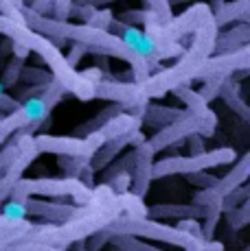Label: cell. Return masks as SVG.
Here are the masks:
<instances>
[{
    "mask_svg": "<svg viewBox=\"0 0 250 251\" xmlns=\"http://www.w3.org/2000/svg\"><path fill=\"white\" fill-rule=\"evenodd\" d=\"M37 153H53V155L60 157H84L90 162V157L97 153V149L88 142L86 138H57L49 136V133H40V136H33Z\"/></svg>",
    "mask_w": 250,
    "mask_h": 251,
    "instance_id": "10",
    "label": "cell"
},
{
    "mask_svg": "<svg viewBox=\"0 0 250 251\" xmlns=\"http://www.w3.org/2000/svg\"><path fill=\"white\" fill-rule=\"evenodd\" d=\"M215 125H218V118H215L213 112L209 116L189 114L187 118L178 120V123H171V125H167V127L158 129L147 142H150V147L154 149V153H158V151H162V149L182 142V140H187L189 136H193V133H198L202 138H211L215 133Z\"/></svg>",
    "mask_w": 250,
    "mask_h": 251,
    "instance_id": "6",
    "label": "cell"
},
{
    "mask_svg": "<svg viewBox=\"0 0 250 251\" xmlns=\"http://www.w3.org/2000/svg\"><path fill=\"white\" fill-rule=\"evenodd\" d=\"M141 120L134 118L132 114L127 112H121L119 116H114L112 120H108V123L103 125L101 129H97V131L103 136V140L108 142V140H114L119 136H125V133H132V131H138L141 129Z\"/></svg>",
    "mask_w": 250,
    "mask_h": 251,
    "instance_id": "21",
    "label": "cell"
},
{
    "mask_svg": "<svg viewBox=\"0 0 250 251\" xmlns=\"http://www.w3.org/2000/svg\"><path fill=\"white\" fill-rule=\"evenodd\" d=\"M248 64H250V52H248V46H244L235 52L209 57L200 66V70L195 72V79L204 81L209 76H230L237 70H248Z\"/></svg>",
    "mask_w": 250,
    "mask_h": 251,
    "instance_id": "12",
    "label": "cell"
},
{
    "mask_svg": "<svg viewBox=\"0 0 250 251\" xmlns=\"http://www.w3.org/2000/svg\"><path fill=\"white\" fill-rule=\"evenodd\" d=\"M29 129V120L25 112H22V107H18L16 112L7 114L2 120H0V144H4L9 140V136H13V133L18 131H25Z\"/></svg>",
    "mask_w": 250,
    "mask_h": 251,
    "instance_id": "24",
    "label": "cell"
},
{
    "mask_svg": "<svg viewBox=\"0 0 250 251\" xmlns=\"http://www.w3.org/2000/svg\"><path fill=\"white\" fill-rule=\"evenodd\" d=\"M105 31H108L110 35L119 37V40L127 46L129 52H134L136 57L145 59L147 64H150V70L158 64L156 44H154V40L147 35L145 31H141V28H136V26H129V24L119 22L117 18H112V22L108 24V28H105Z\"/></svg>",
    "mask_w": 250,
    "mask_h": 251,
    "instance_id": "9",
    "label": "cell"
},
{
    "mask_svg": "<svg viewBox=\"0 0 250 251\" xmlns=\"http://www.w3.org/2000/svg\"><path fill=\"white\" fill-rule=\"evenodd\" d=\"M70 7H73V0H53V9H55V18H53V20L68 22Z\"/></svg>",
    "mask_w": 250,
    "mask_h": 251,
    "instance_id": "44",
    "label": "cell"
},
{
    "mask_svg": "<svg viewBox=\"0 0 250 251\" xmlns=\"http://www.w3.org/2000/svg\"><path fill=\"white\" fill-rule=\"evenodd\" d=\"M248 0H233V2H224L218 11L213 13V22L218 28H224L233 22L248 24Z\"/></svg>",
    "mask_w": 250,
    "mask_h": 251,
    "instance_id": "20",
    "label": "cell"
},
{
    "mask_svg": "<svg viewBox=\"0 0 250 251\" xmlns=\"http://www.w3.org/2000/svg\"><path fill=\"white\" fill-rule=\"evenodd\" d=\"M31 225H33V223L25 221V223L2 227V229H0V249L7 247V245L18 243V240H27V234H29V229H31Z\"/></svg>",
    "mask_w": 250,
    "mask_h": 251,
    "instance_id": "27",
    "label": "cell"
},
{
    "mask_svg": "<svg viewBox=\"0 0 250 251\" xmlns=\"http://www.w3.org/2000/svg\"><path fill=\"white\" fill-rule=\"evenodd\" d=\"M141 142H145V133H141V129H138V131H132V133H125V136H119L114 140H108V142L90 157V162H88L90 171L93 173L103 171L110 162L117 160L119 153H121L125 147H138Z\"/></svg>",
    "mask_w": 250,
    "mask_h": 251,
    "instance_id": "15",
    "label": "cell"
},
{
    "mask_svg": "<svg viewBox=\"0 0 250 251\" xmlns=\"http://www.w3.org/2000/svg\"><path fill=\"white\" fill-rule=\"evenodd\" d=\"M22 68H25V61H22V59H16V57H13V59L9 61L7 66H4V75H2V81H0V83H2L4 88H13V85L20 81Z\"/></svg>",
    "mask_w": 250,
    "mask_h": 251,
    "instance_id": "33",
    "label": "cell"
},
{
    "mask_svg": "<svg viewBox=\"0 0 250 251\" xmlns=\"http://www.w3.org/2000/svg\"><path fill=\"white\" fill-rule=\"evenodd\" d=\"M154 149L150 147V142H141L138 147H134V166H132V186H129V192L138 199L147 195L152 186V166H154Z\"/></svg>",
    "mask_w": 250,
    "mask_h": 251,
    "instance_id": "13",
    "label": "cell"
},
{
    "mask_svg": "<svg viewBox=\"0 0 250 251\" xmlns=\"http://www.w3.org/2000/svg\"><path fill=\"white\" fill-rule=\"evenodd\" d=\"M121 112H123V107H121V105H110V107L101 109V112L97 114V118L88 120V123H84V125H81V127H77V129H75V133H77L75 138H79V136H88V133L97 131V129H101L105 123H108V120H112L114 116H119Z\"/></svg>",
    "mask_w": 250,
    "mask_h": 251,
    "instance_id": "25",
    "label": "cell"
},
{
    "mask_svg": "<svg viewBox=\"0 0 250 251\" xmlns=\"http://www.w3.org/2000/svg\"><path fill=\"white\" fill-rule=\"evenodd\" d=\"M202 216H204V207H200L195 203H160V205H154L147 210V219H152V221H160V219H178V221L193 219V221H198Z\"/></svg>",
    "mask_w": 250,
    "mask_h": 251,
    "instance_id": "17",
    "label": "cell"
},
{
    "mask_svg": "<svg viewBox=\"0 0 250 251\" xmlns=\"http://www.w3.org/2000/svg\"><path fill=\"white\" fill-rule=\"evenodd\" d=\"M219 99H224V103L228 105V107L233 109V112H237L244 120H248V118H250V109H248L246 100H244L242 96H239V85H237V81H235V79L226 76L222 90H219Z\"/></svg>",
    "mask_w": 250,
    "mask_h": 251,
    "instance_id": "22",
    "label": "cell"
},
{
    "mask_svg": "<svg viewBox=\"0 0 250 251\" xmlns=\"http://www.w3.org/2000/svg\"><path fill=\"white\" fill-rule=\"evenodd\" d=\"M9 225H13V223H9V221L4 219L2 214H0V229H2V227H9Z\"/></svg>",
    "mask_w": 250,
    "mask_h": 251,
    "instance_id": "51",
    "label": "cell"
},
{
    "mask_svg": "<svg viewBox=\"0 0 250 251\" xmlns=\"http://www.w3.org/2000/svg\"><path fill=\"white\" fill-rule=\"evenodd\" d=\"M86 166H88V160H84V157H60V168L68 179H77Z\"/></svg>",
    "mask_w": 250,
    "mask_h": 251,
    "instance_id": "32",
    "label": "cell"
},
{
    "mask_svg": "<svg viewBox=\"0 0 250 251\" xmlns=\"http://www.w3.org/2000/svg\"><path fill=\"white\" fill-rule=\"evenodd\" d=\"M20 79L27 81V83H35V85H51L53 83L51 72H44L40 68H22Z\"/></svg>",
    "mask_w": 250,
    "mask_h": 251,
    "instance_id": "36",
    "label": "cell"
},
{
    "mask_svg": "<svg viewBox=\"0 0 250 251\" xmlns=\"http://www.w3.org/2000/svg\"><path fill=\"white\" fill-rule=\"evenodd\" d=\"M33 197H70L77 205H90L93 201V188L84 186L79 179H53V177H44V179H20L13 188L11 197L13 201H27Z\"/></svg>",
    "mask_w": 250,
    "mask_h": 251,
    "instance_id": "4",
    "label": "cell"
},
{
    "mask_svg": "<svg viewBox=\"0 0 250 251\" xmlns=\"http://www.w3.org/2000/svg\"><path fill=\"white\" fill-rule=\"evenodd\" d=\"M176 229L185 231V234L193 236V238H198V240H204V236H202V227H200V223H198V221H193V219H185V221H180V223L176 225ZM204 243H206V240H204Z\"/></svg>",
    "mask_w": 250,
    "mask_h": 251,
    "instance_id": "43",
    "label": "cell"
},
{
    "mask_svg": "<svg viewBox=\"0 0 250 251\" xmlns=\"http://www.w3.org/2000/svg\"><path fill=\"white\" fill-rule=\"evenodd\" d=\"M97 11L94 7H88V4H77V2H73V7H70V13L73 16H77L79 20H84V24L93 18V13Z\"/></svg>",
    "mask_w": 250,
    "mask_h": 251,
    "instance_id": "46",
    "label": "cell"
},
{
    "mask_svg": "<svg viewBox=\"0 0 250 251\" xmlns=\"http://www.w3.org/2000/svg\"><path fill=\"white\" fill-rule=\"evenodd\" d=\"M191 112L187 109H178V107H162V105H147L145 112L141 116V123L150 125V127H167L171 123L187 118Z\"/></svg>",
    "mask_w": 250,
    "mask_h": 251,
    "instance_id": "19",
    "label": "cell"
},
{
    "mask_svg": "<svg viewBox=\"0 0 250 251\" xmlns=\"http://www.w3.org/2000/svg\"><path fill=\"white\" fill-rule=\"evenodd\" d=\"M250 42V26L248 24H237V26L224 31L222 35L215 37L213 42V52L215 55H226V52H235L239 48L248 46Z\"/></svg>",
    "mask_w": 250,
    "mask_h": 251,
    "instance_id": "18",
    "label": "cell"
},
{
    "mask_svg": "<svg viewBox=\"0 0 250 251\" xmlns=\"http://www.w3.org/2000/svg\"><path fill=\"white\" fill-rule=\"evenodd\" d=\"M182 103L187 105V112L195 114V116H209L211 109H209V103L198 94L195 90H191L189 85H178V88L171 90Z\"/></svg>",
    "mask_w": 250,
    "mask_h": 251,
    "instance_id": "23",
    "label": "cell"
},
{
    "mask_svg": "<svg viewBox=\"0 0 250 251\" xmlns=\"http://www.w3.org/2000/svg\"><path fill=\"white\" fill-rule=\"evenodd\" d=\"M11 50H13V57H16V59H22V61H25L27 57H29V52H31L27 46L16 44V42H11Z\"/></svg>",
    "mask_w": 250,
    "mask_h": 251,
    "instance_id": "48",
    "label": "cell"
},
{
    "mask_svg": "<svg viewBox=\"0 0 250 251\" xmlns=\"http://www.w3.org/2000/svg\"><path fill=\"white\" fill-rule=\"evenodd\" d=\"M209 18H213L209 4L198 2L195 7H191L187 13H182L180 18H171L169 22L160 24V33L167 37V40L178 42L182 35H187V33H193L195 28H198L204 20H209Z\"/></svg>",
    "mask_w": 250,
    "mask_h": 251,
    "instance_id": "14",
    "label": "cell"
},
{
    "mask_svg": "<svg viewBox=\"0 0 250 251\" xmlns=\"http://www.w3.org/2000/svg\"><path fill=\"white\" fill-rule=\"evenodd\" d=\"M224 81H226V76H209V79H204V85H202V90L198 94L206 103H211L215 96H219V90H222Z\"/></svg>",
    "mask_w": 250,
    "mask_h": 251,
    "instance_id": "35",
    "label": "cell"
},
{
    "mask_svg": "<svg viewBox=\"0 0 250 251\" xmlns=\"http://www.w3.org/2000/svg\"><path fill=\"white\" fill-rule=\"evenodd\" d=\"M218 31L219 28L215 26L213 18L202 22L193 31L195 33L193 42H191V46L180 55L178 64L162 70V72H158V75H150V79L141 85L143 94H145L147 99H152V96H160V94H165V92H171L174 88H178V85H189L191 79H195V72L200 70V66L204 64L211 57V52H213V42H215V37H218Z\"/></svg>",
    "mask_w": 250,
    "mask_h": 251,
    "instance_id": "1",
    "label": "cell"
},
{
    "mask_svg": "<svg viewBox=\"0 0 250 251\" xmlns=\"http://www.w3.org/2000/svg\"><path fill=\"white\" fill-rule=\"evenodd\" d=\"M235 160H237V151L228 147L213 149V151H204L189 157H165L160 162H154L152 179H162L169 175H193V173L209 171L215 166H228Z\"/></svg>",
    "mask_w": 250,
    "mask_h": 251,
    "instance_id": "5",
    "label": "cell"
},
{
    "mask_svg": "<svg viewBox=\"0 0 250 251\" xmlns=\"http://www.w3.org/2000/svg\"><path fill=\"white\" fill-rule=\"evenodd\" d=\"M75 251H88L84 245V240H81V243H75Z\"/></svg>",
    "mask_w": 250,
    "mask_h": 251,
    "instance_id": "53",
    "label": "cell"
},
{
    "mask_svg": "<svg viewBox=\"0 0 250 251\" xmlns=\"http://www.w3.org/2000/svg\"><path fill=\"white\" fill-rule=\"evenodd\" d=\"M0 251H64V249L49 247V245L35 243V240H18V243L7 245V247H2Z\"/></svg>",
    "mask_w": 250,
    "mask_h": 251,
    "instance_id": "37",
    "label": "cell"
},
{
    "mask_svg": "<svg viewBox=\"0 0 250 251\" xmlns=\"http://www.w3.org/2000/svg\"><path fill=\"white\" fill-rule=\"evenodd\" d=\"M29 50H35L37 55L44 59V64H49L53 81L60 83L66 92L75 94L77 99H81V100L94 99V88H97V85L90 83V81H86L84 76H81V72L70 68V66L66 64L62 50L53 44L51 40H46V37H42V35L35 33V40H33V44H31Z\"/></svg>",
    "mask_w": 250,
    "mask_h": 251,
    "instance_id": "3",
    "label": "cell"
},
{
    "mask_svg": "<svg viewBox=\"0 0 250 251\" xmlns=\"http://www.w3.org/2000/svg\"><path fill=\"white\" fill-rule=\"evenodd\" d=\"M248 197H250V190L246 183H244V186H239L237 190H233L228 197L222 199V212H228V210H233V207H239L242 203H246Z\"/></svg>",
    "mask_w": 250,
    "mask_h": 251,
    "instance_id": "34",
    "label": "cell"
},
{
    "mask_svg": "<svg viewBox=\"0 0 250 251\" xmlns=\"http://www.w3.org/2000/svg\"><path fill=\"white\" fill-rule=\"evenodd\" d=\"M112 251H121V249H117V247H112Z\"/></svg>",
    "mask_w": 250,
    "mask_h": 251,
    "instance_id": "55",
    "label": "cell"
},
{
    "mask_svg": "<svg viewBox=\"0 0 250 251\" xmlns=\"http://www.w3.org/2000/svg\"><path fill=\"white\" fill-rule=\"evenodd\" d=\"M226 214V219H228V225H230V229H242V227H246L248 225V221H250V203L246 201V203H242V207H233V210H228V212H224Z\"/></svg>",
    "mask_w": 250,
    "mask_h": 251,
    "instance_id": "30",
    "label": "cell"
},
{
    "mask_svg": "<svg viewBox=\"0 0 250 251\" xmlns=\"http://www.w3.org/2000/svg\"><path fill=\"white\" fill-rule=\"evenodd\" d=\"M16 153H18V144H16V140H13L11 144H7V147H4L2 151H0V173H2L4 168H7L9 164L13 162Z\"/></svg>",
    "mask_w": 250,
    "mask_h": 251,
    "instance_id": "45",
    "label": "cell"
},
{
    "mask_svg": "<svg viewBox=\"0 0 250 251\" xmlns=\"http://www.w3.org/2000/svg\"><path fill=\"white\" fill-rule=\"evenodd\" d=\"M25 207L29 216H40L44 221H51V225L57 223L62 225L81 212V207H75L70 203H51V201H37V199H27Z\"/></svg>",
    "mask_w": 250,
    "mask_h": 251,
    "instance_id": "16",
    "label": "cell"
},
{
    "mask_svg": "<svg viewBox=\"0 0 250 251\" xmlns=\"http://www.w3.org/2000/svg\"><path fill=\"white\" fill-rule=\"evenodd\" d=\"M112 22V13L110 11H105V9H97V11L93 13V18H90L88 22V26H93V28H99V31H105V28H108V24Z\"/></svg>",
    "mask_w": 250,
    "mask_h": 251,
    "instance_id": "42",
    "label": "cell"
},
{
    "mask_svg": "<svg viewBox=\"0 0 250 251\" xmlns=\"http://www.w3.org/2000/svg\"><path fill=\"white\" fill-rule=\"evenodd\" d=\"M110 236H134V238H147L156 240V243H167L180 247L182 251H202L204 249V240H198L193 236L185 234V231L176 229V225H165L160 221H152L147 216L143 219H127V216H119L114 219L108 227H103Z\"/></svg>",
    "mask_w": 250,
    "mask_h": 251,
    "instance_id": "2",
    "label": "cell"
},
{
    "mask_svg": "<svg viewBox=\"0 0 250 251\" xmlns=\"http://www.w3.org/2000/svg\"><path fill=\"white\" fill-rule=\"evenodd\" d=\"M187 179H189L191 183H193V186H198V188H202V190H206V188L215 186L219 177L209 175V173H206V171H202V173H193V175H187Z\"/></svg>",
    "mask_w": 250,
    "mask_h": 251,
    "instance_id": "41",
    "label": "cell"
},
{
    "mask_svg": "<svg viewBox=\"0 0 250 251\" xmlns=\"http://www.w3.org/2000/svg\"><path fill=\"white\" fill-rule=\"evenodd\" d=\"M147 4H150V9L154 11V16L160 20V24L169 22L171 18H174V13H171V7L167 0H147Z\"/></svg>",
    "mask_w": 250,
    "mask_h": 251,
    "instance_id": "38",
    "label": "cell"
},
{
    "mask_svg": "<svg viewBox=\"0 0 250 251\" xmlns=\"http://www.w3.org/2000/svg\"><path fill=\"white\" fill-rule=\"evenodd\" d=\"M222 201H215V203H209L204 205V225H200L202 227V236H204V240L209 243V240H213V234H215V227H218L219 219H222Z\"/></svg>",
    "mask_w": 250,
    "mask_h": 251,
    "instance_id": "26",
    "label": "cell"
},
{
    "mask_svg": "<svg viewBox=\"0 0 250 251\" xmlns=\"http://www.w3.org/2000/svg\"><path fill=\"white\" fill-rule=\"evenodd\" d=\"M110 245L121 251H162V249L154 247V245L143 243L141 238H134V236H114V238L110 240Z\"/></svg>",
    "mask_w": 250,
    "mask_h": 251,
    "instance_id": "28",
    "label": "cell"
},
{
    "mask_svg": "<svg viewBox=\"0 0 250 251\" xmlns=\"http://www.w3.org/2000/svg\"><path fill=\"white\" fill-rule=\"evenodd\" d=\"M169 2V7H174V4H182V2H193V0H167Z\"/></svg>",
    "mask_w": 250,
    "mask_h": 251,
    "instance_id": "52",
    "label": "cell"
},
{
    "mask_svg": "<svg viewBox=\"0 0 250 251\" xmlns=\"http://www.w3.org/2000/svg\"><path fill=\"white\" fill-rule=\"evenodd\" d=\"M16 144H18L16 157H13V162L0 173V207H2V203L9 199V197H11L16 183L22 179V173H25L27 168L31 166V162L40 155L35 149V142H33V136H29L25 131H18Z\"/></svg>",
    "mask_w": 250,
    "mask_h": 251,
    "instance_id": "7",
    "label": "cell"
},
{
    "mask_svg": "<svg viewBox=\"0 0 250 251\" xmlns=\"http://www.w3.org/2000/svg\"><path fill=\"white\" fill-rule=\"evenodd\" d=\"M94 99L112 100L114 105H121L129 112L147 105V96L143 94L141 85H136L134 81H99L94 88Z\"/></svg>",
    "mask_w": 250,
    "mask_h": 251,
    "instance_id": "11",
    "label": "cell"
},
{
    "mask_svg": "<svg viewBox=\"0 0 250 251\" xmlns=\"http://www.w3.org/2000/svg\"><path fill=\"white\" fill-rule=\"evenodd\" d=\"M0 214L4 216V219L9 221V223L18 225V223H25L27 221V207H25V201H13L9 199L7 203H2V210H0Z\"/></svg>",
    "mask_w": 250,
    "mask_h": 251,
    "instance_id": "29",
    "label": "cell"
},
{
    "mask_svg": "<svg viewBox=\"0 0 250 251\" xmlns=\"http://www.w3.org/2000/svg\"><path fill=\"white\" fill-rule=\"evenodd\" d=\"M202 251H224V247H222V243H215V240H209V243L204 245V249Z\"/></svg>",
    "mask_w": 250,
    "mask_h": 251,
    "instance_id": "50",
    "label": "cell"
},
{
    "mask_svg": "<svg viewBox=\"0 0 250 251\" xmlns=\"http://www.w3.org/2000/svg\"><path fill=\"white\" fill-rule=\"evenodd\" d=\"M110 2H117V0H77V4H88V7H94V9L105 7Z\"/></svg>",
    "mask_w": 250,
    "mask_h": 251,
    "instance_id": "49",
    "label": "cell"
},
{
    "mask_svg": "<svg viewBox=\"0 0 250 251\" xmlns=\"http://www.w3.org/2000/svg\"><path fill=\"white\" fill-rule=\"evenodd\" d=\"M248 175H250V153H244V155L239 157V162L228 171V175L222 177V179H218L215 186L206 188V190H202L195 195L193 203L204 207L209 203H215V201H222L224 197H228L233 190H237L239 186H244L248 179Z\"/></svg>",
    "mask_w": 250,
    "mask_h": 251,
    "instance_id": "8",
    "label": "cell"
},
{
    "mask_svg": "<svg viewBox=\"0 0 250 251\" xmlns=\"http://www.w3.org/2000/svg\"><path fill=\"white\" fill-rule=\"evenodd\" d=\"M189 140V147H191V155H198V153H204V138L198 136V133H193V136L187 138Z\"/></svg>",
    "mask_w": 250,
    "mask_h": 251,
    "instance_id": "47",
    "label": "cell"
},
{
    "mask_svg": "<svg viewBox=\"0 0 250 251\" xmlns=\"http://www.w3.org/2000/svg\"><path fill=\"white\" fill-rule=\"evenodd\" d=\"M2 94H4V85L0 83V96H2Z\"/></svg>",
    "mask_w": 250,
    "mask_h": 251,
    "instance_id": "54",
    "label": "cell"
},
{
    "mask_svg": "<svg viewBox=\"0 0 250 251\" xmlns=\"http://www.w3.org/2000/svg\"><path fill=\"white\" fill-rule=\"evenodd\" d=\"M86 55H88V46L81 44V42H70V52H68V57H64V59L70 68H75Z\"/></svg>",
    "mask_w": 250,
    "mask_h": 251,
    "instance_id": "40",
    "label": "cell"
},
{
    "mask_svg": "<svg viewBox=\"0 0 250 251\" xmlns=\"http://www.w3.org/2000/svg\"><path fill=\"white\" fill-rule=\"evenodd\" d=\"M129 186H132V175H129V173H119V175H114L112 179H110V190H112L114 195H125V192H129Z\"/></svg>",
    "mask_w": 250,
    "mask_h": 251,
    "instance_id": "39",
    "label": "cell"
},
{
    "mask_svg": "<svg viewBox=\"0 0 250 251\" xmlns=\"http://www.w3.org/2000/svg\"><path fill=\"white\" fill-rule=\"evenodd\" d=\"M152 18H156L152 9H129V11H121V16L117 20L123 24H129V26H136V24H147Z\"/></svg>",
    "mask_w": 250,
    "mask_h": 251,
    "instance_id": "31",
    "label": "cell"
}]
</instances>
